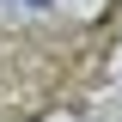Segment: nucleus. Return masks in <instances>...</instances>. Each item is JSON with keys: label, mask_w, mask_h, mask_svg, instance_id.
<instances>
[{"label": "nucleus", "mask_w": 122, "mask_h": 122, "mask_svg": "<svg viewBox=\"0 0 122 122\" xmlns=\"http://www.w3.org/2000/svg\"><path fill=\"white\" fill-rule=\"evenodd\" d=\"M25 6H49V0H25Z\"/></svg>", "instance_id": "obj_1"}]
</instances>
